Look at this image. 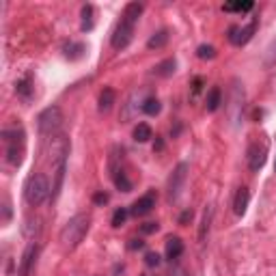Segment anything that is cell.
I'll return each mask as SVG.
<instances>
[{
  "mask_svg": "<svg viewBox=\"0 0 276 276\" xmlns=\"http://www.w3.org/2000/svg\"><path fill=\"white\" fill-rule=\"evenodd\" d=\"M115 186H117L121 192H129V190H132V181L127 179V175H125L123 171L115 173Z\"/></svg>",
  "mask_w": 276,
  "mask_h": 276,
  "instance_id": "obj_24",
  "label": "cell"
},
{
  "mask_svg": "<svg viewBox=\"0 0 276 276\" xmlns=\"http://www.w3.org/2000/svg\"><path fill=\"white\" fill-rule=\"evenodd\" d=\"M145 242L143 240H129V251H138V248H143Z\"/></svg>",
  "mask_w": 276,
  "mask_h": 276,
  "instance_id": "obj_33",
  "label": "cell"
},
{
  "mask_svg": "<svg viewBox=\"0 0 276 276\" xmlns=\"http://www.w3.org/2000/svg\"><path fill=\"white\" fill-rule=\"evenodd\" d=\"M93 203L95 205H106L108 203V194L106 192H95L93 194Z\"/></svg>",
  "mask_w": 276,
  "mask_h": 276,
  "instance_id": "obj_31",
  "label": "cell"
},
{
  "mask_svg": "<svg viewBox=\"0 0 276 276\" xmlns=\"http://www.w3.org/2000/svg\"><path fill=\"white\" fill-rule=\"evenodd\" d=\"M9 216H11V205H9L7 199H4V223L9 220Z\"/></svg>",
  "mask_w": 276,
  "mask_h": 276,
  "instance_id": "obj_35",
  "label": "cell"
},
{
  "mask_svg": "<svg viewBox=\"0 0 276 276\" xmlns=\"http://www.w3.org/2000/svg\"><path fill=\"white\" fill-rule=\"evenodd\" d=\"M160 261H162L160 255H158V252H153V251H149L147 255H145V263H147L149 268H158V266H160Z\"/></svg>",
  "mask_w": 276,
  "mask_h": 276,
  "instance_id": "obj_28",
  "label": "cell"
},
{
  "mask_svg": "<svg viewBox=\"0 0 276 276\" xmlns=\"http://www.w3.org/2000/svg\"><path fill=\"white\" fill-rule=\"evenodd\" d=\"M153 207H155V194L153 192H147V194H143V197H140L138 201L132 205L129 214H134V216H147Z\"/></svg>",
  "mask_w": 276,
  "mask_h": 276,
  "instance_id": "obj_9",
  "label": "cell"
},
{
  "mask_svg": "<svg viewBox=\"0 0 276 276\" xmlns=\"http://www.w3.org/2000/svg\"><path fill=\"white\" fill-rule=\"evenodd\" d=\"M255 30H257V20H252L248 26H231L229 28V41L233 43V46H246L248 41L252 39V35H255Z\"/></svg>",
  "mask_w": 276,
  "mask_h": 276,
  "instance_id": "obj_7",
  "label": "cell"
},
{
  "mask_svg": "<svg viewBox=\"0 0 276 276\" xmlns=\"http://www.w3.org/2000/svg\"><path fill=\"white\" fill-rule=\"evenodd\" d=\"M201 84H203V80H201V78L194 80V93H199V91H201Z\"/></svg>",
  "mask_w": 276,
  "mask_h": 276,
  "instance_id": "obj_36",
  "label": "cell"
},
{
  "mask_svg": "<svg viewBox=\"0 0 276 276\" xmlns=\"http://www.w3.org/2000/svg\"><path fill=\"white\" fill-rule=\"evenodd\" d=\"M93 7L91 4H86V7H82V30H91L93 28Z\"/></svg>",
  "mask_w": 276,
  "mask_h": 276,
  "instance_id": "obj_26",
  "label": "cell"
},
{
  "mask_svg": "<svg viewBox=\"0 0 276 276\" xmlns=\"http://www.w3.org/2000/svg\"><path fill=\"white\" fill-rule=\"evenodd\" d=\"M143 112L145 115H149V117H155V115H160V110H162V104H160V100H155V97H147V100L143 101Z\"/></svg>",
  "mask_w": 276,
  "mask_h": 276,
  "instance_id": "obj_21",
  "label": "cell"
},
{
  "mask_svg": "<svg viewBox=\"0 0 276 276\" xmlns=\"http://www.w3.org/2000/svg\"><path fill=\"white\" fill-rule=\"evenodd\" d=\"M252 7H255V2H252V0H244V2H226L223 9L229 11V13H233V11H237V13H244V11H251Z\"/></svg>",
  "mask_w": 276,
  "mask_h": 276,
  "instance_id": "obj_23",
  "label": "cell"
},
{
  "mask_svg": "<svg viewBox=\"0 0 276 276\" xmlns=\"http://www.w3.org/2000/svg\"><path fill=\"white\" fill-rule=\"evenodd\" d=\"M181 252H183V242H181V237H169L166 240V259H177V257H181Z\"/></svg>",
  "mask_w": 276,
  "mask_h": 276,
  "instance_id": "obj_16",
  "label": "cell"
},
{
  "mask_svg": "<svg viewBox=\"0 0 276 276\" xmlns=\"http://www.w3.org/2000/svg\"><path fill=\"white\" fill-rule=\"evenodd\" d=\"M266 65H276V39L272 41V46L268 48V54H266Z\"/></svg>",
  "mask_w": 276,
  "mask_h": 276,
  "instance_id": "obj_29",
  "label": "cell"
},
{
  "mask_svg": "<svg viewBox=\"0 0 276 276\" xmlns=\"http://www.w3.org/2000/svg\"><path fill=\"white\" fill-rule=\"evenodd\" d=\"M35 257H37V244H30L26 248L24 257H22V263H20V276H28L32 263H35Z\"/></svg>",
  "mask_w": 276,
  "mask_h": 276,
  "instance_id": "obj_12",
  "label": "cell"
},
{
  "mask_svg": "<svg viewBox=\"0 0 276 276\" xmlns=\"http://www.w3.org/2000/svg\"><path fill=\"white\" fill-rule=\"evenodd\" d=\"M63 50H65V56H67L69 61H78V58H82V56H84L86 48H84V43H75V41H69L67 46L63 48Z\"/></svg>",
  "mask_w": 276,
  "mask_h": 276,
  "instance_id": "obj_18",
  "label": "cell"
},
{
  "mask_svg": "<svg viewBox=\"0 0 276 276\" xmlns=\"http://www.w3.org/2000/svg\"><path fill=\"white\" fill-rule=\"evenodd\" d=\"M266 155H268V147L266 145H259V143H252L251 147H248V169L252 173H259L263 169V164H266Z\"/></svg>",
  "mask_w": 276,
  "mask_h": 276,
  "instance_id": "obj_8",
  "label": "cell"
},
{
  "mask_svg": "<svg viewBox=\"0 0 276 276\" xmlns=\"http://www.w3.org/2000/svg\"><path fill=\"white\" fill-rule=\"evenodd\" d=\"M15 93H18V97L22 101H28L32 100V82H30V75H26V78H22L18 84H15Z\"/></svg>",
  "mask_w": 276,
  "mask_h": 276,
  "instance_id": "obj_14",
  "label": "cell"
},
{
  "mask_svg": "<svg viewBox=\"0 0 276 276\" xmlns=\"http://www.w3.org/2000/svg\"><path fill=\"white\" fill-rule=\"evenodd\" d=\"M223 104V91L218 89V86H214L212 91L207 93V100H205V106H207L209 112H216Z\"/></svg>",
  "mask_w": 276,
  "mask_h": 276,
  "instance_id": "obj_19",
  "label": "cell"
},
{
  "mask_svg": "<svg viewBox=\"0 0 276 276\" xmlns=\"http://www.w3.org/2000/svg\"><path fill=\"white\" fill-rule=\"evenodd\" d=\"M188 220H192V209H186L181 216H179V223L183 225V223H188Z\"/></svg>",
  "mask_w": 276,
  "mask_h": 276,
  "instance_id": "obj_34",
  "label": "cell"
},
{
  "mask_svg": "<svg viewBox=\"0 0 276 276\" xmlns=\"http://www.w3.org/2000/svg\"><path fill=\"white\" fill-rule=\"evenodd\" d=\"M89 216L84 214H75L74 218H69L67 223H65V226L61 229V235H58V240H61V244L65 248H75L80 244V242L84 240V235L89 233Z\"/></svg>",
  "mask_w": 276,
  "mask_h": 276,
  "instance_id": "obj_1",
  "label": "cell"
},
{
  "mask_svg": "<svg viewBox=\"0 0 276 276\" xmlns=\"http://www.w3.org/2000/svg\"><path fill=\"white\" fill-rule=\"evenodd\" d=\"M2 140L7 145V162L11 166H20L24 160L26 151V134L22 127H11L2 129Z\"/></svg>",
  "mask_w": 276,
  "mask_h": 276,
  "instance_id": "obj_3",
  "label": "cell"
},
{
  "mask_svg": "<svg viewBox=\"0 0 276 276\" xmlns=\"http://www.w3.org/2000/svg\"><path fill=\"white\" fill-rule=\"evenodd\" d=\"M186 177H188V164L186 162H179L169 179V201L171 203H175L177 199H179V194L183 190V183H186Z\"/></svg>",
  "mask_w": 276,
  "mask_h": 276,
  "instance_id": "obj_5",
  "label": "cell"
},
{
  "mask_svg": "<svg viewBox=\"0 0 276 276\" xmlns=\"http://www.w3.org/2000/svg\"><path fill=\"white\" fill-rule=\"evenodd\" d=\"M169 39H171V30L169 28H162V30L153 32V35L149 37L147 48H149V50H160V48H164L166 43H169Z\"/></svg>",
  "mask_w": 276,
  "mask_h": 276,
  "instance_id": "obj_11",
  "label": "cell"
},
{
  "mask_svg": "<svg viewBox=\"0 0 276 276\" xmlns=\"http://www.w3.org/2000/svg\"><path fill=\"white\" fill-rule=\"evenodd\" d=\"M127 218V209L125 207H119L115 214H112V226H121Z\"/></svg>",
  "mask_w": 276,
  "mask_h": 276,
  "instance_id": "obj_27",
  "label": "cell"
},
{
  "mask_svg": "<svg viewBox=\"0 0 276 276\" xmlns=\"http://www.w3.org/2000/svg\"><path fill=\"white\" fill-rule=\"evenodd\" d=\"M274 169H276V164H274Z\"/></svg>",
  "mask_w": 276,
  "mask_h": 276,
  "instance_id": "obj_37",
  "label": "cell"
},
{
  "mask_svg": "<svg viewBox=\"0 0 276 276\" xmlns=\"http://www.w3.org/2000/svg\"><path fill=\"white\" fill-rule=\"evenodd\" d=\"M212 216H214V209L207 207L205 209V216H203V223H201V229H199V240L205 242V237L209 233V225H212Z\"/></svg>",
  "mask_w": 276,
  "mask_h": 276,
  "instance_id": "obj_22",
  "label": "cell"
},
{
  "mask_svg": "<svg viewBox=\"0 0 276 276\" xmlns=\"http://www.w3.org/2000/svg\"><path fill=\"white\" fill-rule=\"evenodd\" d=\"M149 138H153V129H151L149 123H138L134 127V140L136 143H147Z\"/></svg>",
  "mask_w": 276,
  "mask_h": 276,
  "instance_id": "obj_20",
  "label": "cell"
},
{
  "mask_svg": "<svg viewBox=\"0 0 276 276\" xmlns=\"http://www.w3.org/2000/svg\"><path fill=\"white\" fill-rule=\"evenodd\" d=\"M197 56L201 58V61H212V58H216V48L203 43V46L197 48Z\"/></svg>",
  "mask_w": 276,
  "mask_h": 276,
  "instance_id": "obj_25",
  "label": "cell"
},
{
  "mask_svg": "<svg viewBox=\"0 0 276 276\" xmlns=\"http://www.w3.org/2000/svg\"><path fill=\"white\" fill-rule=\"evenodd\" d=\"M52 194V186L48 181V177L43 173H35L30 175L24 183V199L26 203L32 205V207H39L43 201H48V197Z\"/></svg>",
  "mask_w": 276,
  "mask_h": 276,
  "instance_id": "obj_2",
  "label": "cell"
},
{
  "mask_svg": "<svg viewBox=\"0 0 276 276\" xmlns=\"http://www.w3.org/2000/svg\"><path fill=\"white\" fill-rule=\"evenodd\" d=\"M166 276H190L186 272V268H181V266H175V268H171V272L166 274Z\"/></svg>",
  "mask_w": 276,
  "mask_h": 276,
  "instance_id": "obj_32",
  "label": "cell"
},
{
  "mask_svg": "<svg viewBox=\"0 0 276 276\" xmlns=\"http://www.w3.org/2000/svg\"><path fill=\"white\" fill-rule=\"evenodd\" d=\"M132 39H134V24H129V22L121 20L117 24L115 32H112V37H110L112 48H115V50H125L129 43H132Z\"/></svg>",
  "mask_w": 276,
  "mask_h": 276,
  "instance_id": "obj_6",
  "label": "cell"
},
{
  "mask_svg": "<svg viewBox=\"0 0 276 276\" xmlns=\"http://www.w3.org/2000/svg\"><path fill=\"white\" fill-rule=\"evenodd\" d=\"M143 11H145L143 2H129L125 4V11H123V20L129 22V24H136L138 18L143 15Z\"/></svg>",
  "mask_w": 276,
  "mask_h": 276,
  "instance_id": "obj_15",
  "label": "cell"
},
{
  "mask_svg": "<svg viewBox=\"0 0 276 276\" xmlns=\"http://www.w3.org/2000/svg\"><path fill=\"white\" fill-rule=\"evenodd\" d=\"M61 125H63V110L58 106H48L37 117V127H39V134L43 138H54L56 134H61Z\"/></svg>",
  "mask_w": 276,
  "mask_h": 276,
  "instance_id": "obj_4",
  "label": "cell"
},
{
  "mask_svg": "<svg viewBox=\"0 0 276 276\" xmlns=\"http://www.w3.org/2000/svg\"><path fill=\"white\" fill-rule=\"evenodd\" d=\"M117 93L112 86H104V91L100 93V112H108L112 106H115Z\"/></svg>",
  "mask_w": 276,
  "mask_h": 276,
  "instance_id": "obj_13",
  "label": "cell"
},
{
  "mask_svg": "<svg viewBox=\"0 0 276 276\" xmlns=\"http://www.w3.org/2000/svg\"><path fill=\"white\" fill-rule=\"evenodd\" d=\"M175 67H177V61H175V58H166V61H162V63L155 65L153 74L160 75V78H171V75L175 74Z\"/></svg>",
  "mask_w": 276,
  "mask_h": 276,
  "instance_id": "obj_17",
  "label": "cell"
},
{
  "mask_svg": "<svg viewBox=\"0 0 276 276\" xmlns=\"http://www.w3.org/2000/svg\"><path fill=\"white\" fill-rule=\"evenodd\" d=\"M158 229H160V225H158V223H145L143 226H140V233L151 235V233H155Z\"/></svg>",
  "mask_w": 276,
  "mask_h": 276,
  "instance_id": "obj_30",
  "label": "cell"
},
{
  "mask_svg": "<svg viewBox=\"0 0 276 276\" xmlns=\"http://www.w3.org/2000/svg\"><path fill=\"white\" fill-rule=\"evenodd\" d=\"M248 203H251V192H248V188H240V190L235 192V199H233V212L237 216H244Z\"/></svg>",
  "mask_w": 276,
  "mask_h": 276,
  "instance_id": "obj_10",
  "label": "cell"
}]
</instances>
